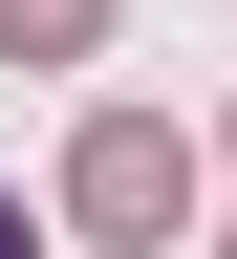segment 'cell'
<instances>
[{"mask_svg":"<svg viewBox=\"0 0 237 259\" xmlns=\"http://www.w3.org/2000/svg\"><path fill=\"white\" fill-rule=\"evenodd\" d=\"M173 194H194V151H173V130H151V108H108V130H86V151H65V216H86V238H151Z\"/></svg>","mask_w":237,"mask_h":259,"instance_id":"6da1fadb","label":"cell"},{"mask_svg":"<svg viewBox=\"0 0 237 259\" xmlns=\"http://www.w3.org/2000/svg\"><path fill=\"white\" fill-rule=\"evenodd\" d=\"M86 22H108V0H0V65H65Z\"/></svg>","mask_w":237,"mask_h":259,"instance_id":"7a4b0ae2","label":"cell"},{"mask_svg":"<svg viewBox=\"0 0 237 259\" xmlns=\"http://www.w3.org/2000/svg\"><path fill=\"white\" fill-rule=\"evenodd\" d=\"M0 259H22V194H0Z\"/></svg>","mask_w":237,"mask_h":259,"instance_id":"3957f363","label":"cell"}]
</instances>
